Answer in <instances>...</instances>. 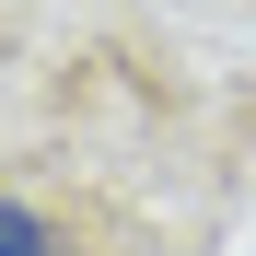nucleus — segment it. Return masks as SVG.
<instances>
[{
  "label": "nucleus",
  "mask_w": 256,
  "mask_h": 256,
  "mask_svg": "<svg viewBox=\"0 0 256 256\" xmlns=\"http://www.w3.org/2000/svg\"><path fill=\"white\" fill-rule=\"evenodd\" d=\"M0 256H82V244H70L35 198H12V186H0Z\"/></svg>",
  "instance_id": "obj_1"
}]
</instances>
